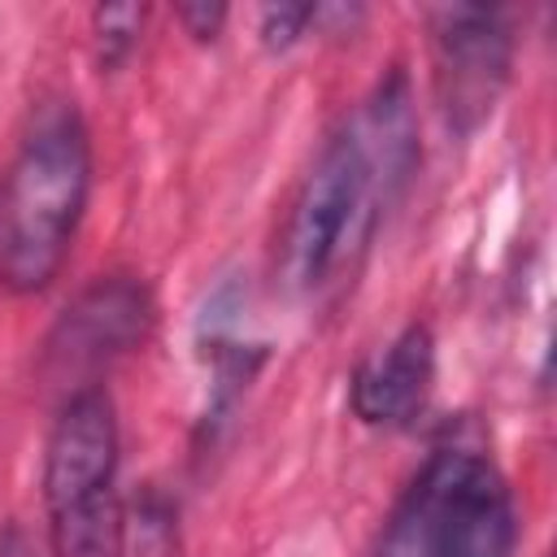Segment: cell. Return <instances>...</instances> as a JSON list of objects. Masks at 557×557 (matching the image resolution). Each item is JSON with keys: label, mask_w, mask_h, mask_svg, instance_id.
<instances>
[{"label": "cell", "mask_w": 557, "mask_h": 557, "mask_svg": "<svg viewBox=\"0 0 557 557\" xmlns=\"http://www.w3.org/2000/svg\"><path fill=\"white\" fill-rule=\"evenodd\" d=\"M435 91L453 131H474L509 83V30L496 9L448 4L431 13Z\"/></svg>", "instance_id": "6"}, {"label": "cell", "mask_w": 557, "mask_h": 557, "mask_svg": "<svg viewBox=\"0 0 557 557\" xmlns=\"http://www.w3.org/2000/svg\"><path fill=\"white\" fill-rule=\"evenodd\" d=\"M44 505L57 557H126L117 418L104 387L65 396L44 444Z\"/></svg>", "instance_id": "4"}, {"label": "cell", "mask_w": 557, "mask_h": 557, "mask_svg": "<svg viewBox=\"0 0 557 557\" xmlns=\"http://www.w3.org/2000/svg\"><path fill=\"white\" fill-rule=\"evenodd\" d=\"M91 191V139L74 104H44L0 170V287L44 292L78 235Z\"/></svg>", "instance_id": "2"}, {"label": "cell", "mask_w": 557, "mask_h": 557, "mask_svg": "<svg viewBox=\"0 0 557 557\" xmlns=\"http://www.w3.org/2000/svg\"><path fill=\"white\" fill-rule=\"evenodd\" d=\"M139 22H144V9L139 4H100L91 13V30H96V44H100V61L104 65H117L135 35H139Z\"/></svg>", "instance_id": "9"}, {"label": "cell", "mask_w": 557, "mask_h": 557, "mask_svg": "<svg viewBox=\"0 0 557 557\" xmlns=\"http://www.w3.org/2000/svg\"><path fill=\"white\" fill-rule=\"evenodd\" d=\"M313 17H318V9H309V4H270V9H261V44L270 52H283L305 35V26Z\"/></svg>", "instance_id": "10"}, {"label": "cell", "mask_w": 557, "mask_h": 557, "mask_svg": "<svg viewBox=\"0 0 557 557\" xmlns=\"http://www.w3.org/2000/svg\"><path fill=\"white\" fill-rule=\"evenodd\" d=\"M513 544L518 509L496 461L474 448H435L387 518L374 557H513Z\"/></svg>", "instance_id": "3"}, {"label": "cell", "mask_w": 557, "mask_h": 557, "mask_svg": "<svg viewBox=\"0 0 557 557\" xmlns=\"http://www.w3.org/2000/svg\"><path fill=\"white\" fill-rule=\"evenodd\" d=\"M178 22L187 26V35H196V39H213V35L222 30V22H226V9H222V4H205V0H196V4H178Z\"/></svg>", "instance_id": "11"}, {"label": "cell", "mask_w": 557, "mask_h": 557, "mask_svg": "<svg viewBox=\"0 0 557 557\" xmlns=\"http://www.w3.org/2000/svg\"><path fill=\"white\" fill-rule=\"evenodd\" d=\"M126 557H183L178 518L161 492L135 496L126 513Z\"/></svg>", "instance_id": "8"}, {"label": "cell", "mask_w": 557, "mask_h": 557, "mask_svg": "<svg viewBox=\"0 0 557 557\" xmlns=\"http://www.w3.org/2000/svg\"><path fill=\"white\" fill-rule=\"evenodd\" d=\"M418 161V131L405 78L392 74L366 109L326 139L313 170L305 174L283 239L278 278L296 296H313L357 265L383 205L409 178Z\"/></svg>", "instance_id": "1"}, {"label": "cell", "mask_w": 557, "mask_h": 557, "mask_svg": "<svg viewBox=\"0 0 557 557\" xmlns=\"http://www.w3.org/2000/svg\"><path fill=\"white\" fill-rule=\"evenodd\" d=\"M152 300L131 274H109L83 287L48 335V370L74 392L96 387V374L144 344Z\"/></svg>", "instance_id": "5"}, {"label": "cell", "mask_w": 557, "mask_h": 557, "mask_svg": "<svg viewBox=\"0 0 557 557\" xmlns=\"http://www.w3.org/2000/svg\"><path fill=\"white\" fill-rule=\"evenodd\" d=\"M435 383V339L422 322L405 326L352 379V413L366 426H405L422 413Z\"/></svg>", "instance_id": "7"}, {"label": "cell", "mask_w": 557, "mask_h": 557, "mask_svg": "<svg viewBox=\"0 0 557 557\" xmlns=\"http://www.w3.org/2000/svg\"><path fill=\"white\" fill-rule=\"evenodd\" d=\"M0 557H35V544L26 540L22 527H4L0 531Z\"/></svg>", "instance_id": "12"}]
</instances>
